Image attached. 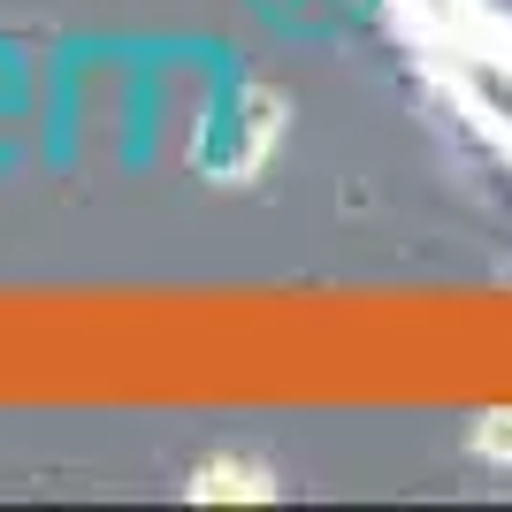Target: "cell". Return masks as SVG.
I'll return each instance as SVG.
<instances>
[{"label":"cell","instance_id":"7a4b0ae2","mask_svg":"<svg viewBox=\"0 0 512 512\" xmlns=\"http://www.w3.org/2000/svg\"><path fill=\"white\" fill-rule=\"evenodd\" d=\"M459 8H467V23L490 46H505V54H512V0H459Z\"/></svg>","mask_w":512,"mask_h":512},{"label":"cell","instance_id":"6da1fadb","mask_svg":"<svg viewBox=\"0 0 512 512\" xmlns=\"http://www.w3.org/2000/svg\"><path fill=\"white\" fill-rule=\"evenodd\" d=\"M192 497H276V482H268V467H253V459H207Z\"/></svg>","mask_w":512,"mask_h":512}]
</instances>
